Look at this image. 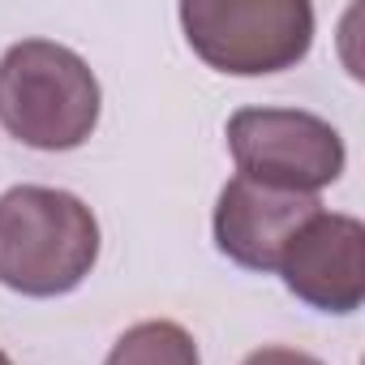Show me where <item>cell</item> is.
Masks as SVG:
<instances>
[{
	"instance_id": "cell-3",
	"label": "cell",
	"mask_w": 365,
	"mask_h": 365,
	"mask_svg": "<svg viewBox=\"0 0 365 365\" xmlns=\"http://www.w3.org/2000/svg\"><path fill=\"white\" fill-rule=\"evenodd\" d=\"M180 26L211 69L232 78L292 69L314 43V9L305 0H185Z\"/></svg>"
},
{
	"instance_id": "cell-1",
	"label": "cell",
	"mask_w": 365,
	"mask_h": 365,
	"mask_svg": "<svg viewBox=\"0 0 365 365\" xmlns=\"http://www.w3.org/2000/svg\"><path fill=\"white\" fill-rule=\"evenodd\" d=\"M99 258L95 211L65 190L18 185L0 194V284L22 297L73 292Z\"/></svg>"
},
{
	"instance_id": "cell-4",
	"label": "cell",
	"mask_w": 365,
	"mask_h": 365,
	"mask_svg": "<svg viewBox=\"0 0 365 365\" xmlns=\"http://www.w3.org/2000/svg\"><path fill=\"white\" fill-rule=\"evenodd\" d=\"M237 176L288 194H314L344 172V138L331 120L297 108H241L228 120Z\"/></svg>"
},
{
	"instance_id": "cell-2",
	"label": "cell",
	"mask_w": 365,
	"mask_h": 365,
	"mask_svg": "<svg viewBox=\"0 0 365 365\" xmlns=\"http://www.w3.org/2000/svg\"><path fill=\"white\" fill-rule=\"evenodd\" d=\"M0 125L22 146L73 150L99 125V78L52 39H22L0 56Z\"/></svg>"
},
{
	"instance_id": "cell-8",
	"label": "cell",
	"mask_w": 365,
	"mask_h": 365,
	"mask_svg": "<svg viewBox=\"0 0 365 365\" xmlns=\"http://www.w3.org/2000/svg\"><path fill=\"white\" fill-rule=\"evenodd\" d=\"M241 365H322V361L309 356V352H301V348H258Z\"/></svg>"
},
{
	"instance_id": "cell-9",
	"label": "cell",
	"mask_w": 365,
	"mask_h": 365,
	"mask_svg": "<svg viewBox=\"0 0 365 365\" xmlns=\"http://www.w3.org/2000/svg\"><path fill=\"white\" fill-rule=\"evenodd\" d=\"M0 365H14V361H9V356H5V352H0Z\"/></svg>"
},
{
	"instance_id": "cell-5",
	"label": "cell",
	"mask_w": 365,
	"mask_h": 365,
	"mask_svg": "<svg viewBox=\"0 0 365 365\" xmlns=\"http://www.w3.org/2000/svg\"><path fill=\"white\" fill-rule=\"evenodd\" d=\"M279 275L288 292L322 314H352L365 301V224L318 211L284 250Z\"/></svg>"
},
{
	"instance_id": "cell-6",
	"label": "cell",
	"mask_w": 365,
	"mask_h": 365,
	"mask_svg": "<svg viewBox=\"0 0 365 365\" xmlns=\"http://www.w3.org/2000/svg\"><path fill=\"white\" fill-rule=\"evenodd\" d=\"M322 211L314 194H288L232 176L215 202V245L245 271H279L288 241Z\"/></svg>"
},
{
	"instance_id": "cell-7",
	"label": "cell",
	"mask_w": 365,
	"mask_h": 365,
	"mask_svg": "<svg viewBox=\"0 0 365 365\" xmlns=\"http://www.w3.org/2000/svg\"><path fill=\"white\" fill-rule=\"evenodd\" d=\"M103 365H202V356H198L194 335L180 322L150 318V322L129 327Z\"/></svg>"
}]
</instances>
